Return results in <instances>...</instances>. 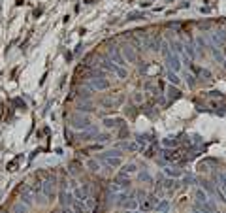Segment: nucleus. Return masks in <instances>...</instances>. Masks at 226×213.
<instances>
[{
  "label": "nucleus",
  "instance_id": "15",
  "mask_svg": "<svg viewBox=\"0 0 226 213\" xmlns=\"http://www.w3.org/2000/svg\"><path fill=\"white\" fill-rule=\"evenodd\" d=\"M89 166L92 168V170H98V164H96V162H89Z\"/></svg>",
  "mask_w": 226,
  "mask_h": 213
},
{
  "label": "nucleus",
  "instance_id": "1",
  "mask_svg": "<svg viewBox=\"0 0 226 213\" xmlns=\"http://www.w3.org/2000/svg\"><path fill=\"white\" fill-rule=\"evenodd\" d=\"M187 156L188 155L185 153V149H168V151H164V159L168 162H181V160H185Z\"/></svg>",
  "mask_w": 226,
  "mask_h": 213
},
{
  "label": "nucleus",
  "instance_id": "9",
  "mask_svg": "<svg viewBox=\"0 0 226 213\" xmlns=\"http://www.w3.org/2000/svg\"><path fill=\"white\" fill-rule=\"evenodd\" d=\"M168 93H170V96H171V98H179V91H177V89H175L174 85H171V87L168 89Z\"/></svg>",
  "mask_w": 226,
  "mask_h": 213
},
{
  "label": "nucleus",
  "instance_id": "10",
  "mask_svg": "<svg viewBox=\"0 0 226 213\" xmlns=\"http://www.w3.org/2000/svg\"><path fill=\"white\" fill-rule=\"evenodd\" d=\"M196 196H198V200H200V202H203V204H206V198H207V196H206V193H202V190H196Z\"/></svg>",
  "mask_w": 226,
  "mask_h": 213
},
{
  "label": "nucleus",
  "instance_id": "14",
  "mask_svg": "<svg viewBox=\"0 0 226 213\" xmlns=\"http://www.w3.org/2000/svg\"><path fill=\"white\" fill-rule=\"evenodd\" d=\"M168 174H170V175H179V172H177V170H171V168H168Z\"/></svg>",
  "mask_w": 226,
  "mask_h": 213
},
{
  "label": "nucleus",
  "instance_id": "8",
  "mask_svg": "<svg viewBox=\"0 0 226 213\" xmlns=\"http://www.w3.org/2000/svg\"><path fill=\"white\" fill-rule=\"evenodd\" d=\"M132 172H136V166H134V164H128V166H124V170L121 172V175H126V174H132Z\"/></svg>",
  "mask_w": 226,
  "mask_h": 213
},
{
  "label": "nucleus",
  "instance_id": "7",
  "mask_svg": "<svg viewBox=\"0 0 226 213\" xmlns=\"http://www.w3.org/2000/svg\"><path fill=\"white\" fill-rule=\"evenodd\" d=\"M94 85L98 87V89H107V87H109V83H107L106 79H96V81H94Z\"/></svg>",
  "mask_w": 226,
  "mask_h": 213
},
{
  "label": "nucleus",
  "instance_id": "11",
  "mask_svg": "<svg viewBox=\"0 0 226 213\" xmlns=\"http://www.w3.org/2000/svg\"><path fill=\"white\" fill-rule=\"evenodd\" d=\"M221 181H222V185H221V187H222V193L226 194V177H224V175H221Z\"/></svg>",
  "mask_w": 226,
  "mask_h": 213
},
{
  "label": "nucleus",
  "instance_id": "12",
  "mask_svg": "<svg viewBox=\"0 0 226 213\" xmlns=\"http://www.w3.org/2000/svg\"><path fill=\"white\" fill-rule=\"evenodd\" d=\"M139 177H142V179H143V181H151V175H149V174H142V175H139Z\"/></svg>",
  "mask_w": 226,
  "mask_h": 213
},
{
  "label": "nucleus",
  "instance_id": "5",
  "mask_svg": "<svg viewBox=\"0 0 226 213\" xmlns=\"http://www.w3.org/2000/svg\"><path fill=\"white\" fill-rule=\"evenodd\" d=\"M145 15L142 12H132V13H128V21H136V19H143Z\"/></svg>",
  "mask_w": 226,
  "mask_h": 213
},
{
  "label": "nucleus",
  "instance_id": "13",
  "mask_svg": "<svg viewBox=\"0 0 226 213\" xmlns=\"http://www.w3.org/2000/svg\"><path fill=\"white\" fill-rule=\"evenodd\" d=\"M134 100H136V102H142V93H136L134 94Z\"/></svg>",
  "mask_w": 226,
  "mask_h": 213
},
{
  "label": "nucleus",
  "instance_id": "2",
  "mask_svg": "<svg viewBox=\"0 0 226 213\" xmlns=\"http://www.w3.org/2000/svg\"><path fill=\"white\" fill-rule=\"evenodd\" d=\"M156 204H158V198L156 196H153V194H149L147 198H143V202H142V211H153V209H156Z\"/></svg>",
  "mask_w": 226,
  "mask_h": 213
},
{
  "label": "nucleus",
  "instance_id": "3",
  "mask_svg": "<svg viewBox=\"0 0 226 213\" xmlns=\"http://www.w3.org/2000/svg\"><path fill=\"white\" fill-rule=\"evenodd\" d=\"M170 64H171V68H174V72H177L181 68V62H179V57H177V53H171L170 57H168Z\"/></svg>",
  "mask_w": 226,
  "mask_h": 213
},
{
  "label": "nucleus",
  "instance_id": "4",
  "mask_svg": "<svg viewBox=\"0 0 226 213\" xmlns=\"http://www.w3.org/2000/svg\"><path fill=\"white\" fill-rule=\"evenodd\" d=\"M124 55H126V59L130 61V62H134L136 61V53H134V49L128 46V47H124Z\"/></svg>",
  "mask_w": 226,
  "mask_h": 213
},
{
  "label": "nucleus",
  "instance_id": "6",
  "mask_svg": "<svg viewBox=\"0 0 226 213\" xmlns=\"http://www.w3.org/2000/svg\"><path fill=\"white\" fill-rule=\"evenodd\" d=\"M168 79L174 83V85H179V75L175 72H168Z\"/></svg>",
  "mask_w": 226,
  "mask_h": 213
}]
</instances>
